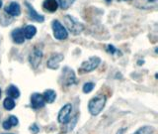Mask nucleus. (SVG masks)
Listing matches in <instances>:
<instances>
[{"mask_svg": "<svg viewBox=\"0 0 158 134\" xmlns=\"http://www.w3.org/2000/svg\"><path fill=\"white\" fill-rule=\"evenodd\" d=\"M106 101H107V97L104 95H99L95 97H93L88 103V110L90 112V114L93 116L100 114L101 111H102L105 107Z\"/></svg>", "mask_w": 158, "mask_h": 134, "instance_id": "obj_1", "label": "nucleus"}, {"mask_svg": "<svg viewBox=\"0 0 158 134\" xmlns=\"http://www.w3.org/2000/svg\"><path fill=\"white\" fill-rule=\"evenodd\" d=\"M64 22H65V24H66L68 31L73 35H79L84 29L82 24L70 15L65 16V18H64Z\"/></svg>", "mask_w": 158, "mask_h": 134, "instance_id": "obj_2", "label": "nucleus"}, {"mask_svg": "<svg viewBox=\"0 0 158 134\" xmlns=\"http://www.w3.org/2000/svg\"><path fill=\"white\" fill-rule=\"evenodd\" d=\"M101 64V59L99 57H91L88 61H85L81 64L78 71L80 74H85V73H90L92 71L96 70Z\"/></svg>", "mask_w": 158, "mask_h": 134, "instance_id": "obj_3", "label": "nucleus"}, {"mask_svg": "<svg viewBox=\"0 0 158 134\" xmlns=\"http://www.w3.org/2000/svg\"><path fill=\"white\" fill-rule=\"evenodd\" d=\"M72 111V105L71 103H66L63 105L61 109L58 112V121L60 124H67L70 120V114Z\"/></svg>", "mask_w": 158, "mask_h": 134, "instance_id": "obj_4", "label": "nucleus"}, {"mask_svg": "<svg viewBox=\"0 0 158 134\" xmlns=\"http://www.w3.org/2000/svg\"><path fill=\"white\" fill-rule=\"evenodd\" d=\"M52 30H54V36L58 40H65L68 37V33L66 29L62 26L58 20L52 21Z\"/></svg>", "mask_w": 158, "mask_h": 134, "instance_id": "obj_5", "label": "nucleus"}, {"mask_svg": "<svg viewBox=\"0 0 158 134\" xmlns=\"http://www.w3.org/2000/svg\"><path fill=\"white\" fill-rule=\"evenodd\" d=\"M62 83L65 87H69L76 84V76L73 70L69 68H64L62 73Z\"/></svg>", "mask_w": 158, "mask_h": 134, "instance_id": "obj_6", "label": "nucleus"}, {"mask_svg": "<svg viewBox=\"0 0 158 134\" xmlns=\"http://www.w3.org/2000/svg\"><path fill=\"white\" fill-rule=\"evenodd\" d=\"M42 59H43V51L40 49L35 48L29 56V62L32 68L37 69L40 66V62H42Z\"/></svg>", "mask_w": 158, "mask_h": 134, "instance_id": "obj_7", "label": "nucleus"}, {"mask_svg": "<svg viewBox=\"0 0 158 134\" xmlns=\"http://www.w3.org/2000/svg\"><path fill=\"white\" fill-rule=\"evenodd\" d=\"M46 101L44 99L43 95L38 92H35L31 95V106L34 109H39L44 106Z\"/></svg>", "mask_w": 158, "mask_h": 134, "instance_id": "obj_8", "label": "nucleus"}, {"mask_svg": "<svg viewBox=\"0 0 158 134\" xmlns=\"http://www.w3.org/2000/svg\"><path fill=\"white\" fill-rule=\"evenodd\" d=\"M63 60V55L62 54H54L48 61L47 62V68L51 69V70H56L59 67V63Z\"/></svg>", "mask_w": 158, "mask_h": 134, "instance_id": "obj_9", "label": "nucleus"}, {"mask_svg": "<svg viewBox=\"0 0 158 134\" xmlns=\"http://www.w3.org/2000/svg\"><path fill=\"white\" fill-rule=\"evenodd\" d=\"M25 4H26V6L28 8V14H29L30 18L32 20H35V21L40 22V23H42V22L44 21V16L43 15H40L38 12L34 9V7L32 6L30 3L26 2Z\"/></svg>", "mask_w": 158, "mask_h": 134, "instance_id": "obj_10", "label": "nucleus"}, {"mask_svg": "<svg viewBox=\"0 0 158 134\" xmlns=\"http://www.w3.org/2000/svg\"><path fill=\"white\" fill-rule=\"evenodd\" d=\"M6 13H8L10 16H19L20 13H21V8H20V5L17 2H11L9 5H7L5 8Z\"/></svg>", "mask_w": 158, "mask_h": 134, "instance_id": "obj_11", "label": "nucleus"}, {"mask_svg": "<svg viewBox=\"0 0 158 134\" xmlns=\"http://www.w3.org/2000/svg\"><path fill=\"white\" fill-rule=\"evenodd\" d=\"M43 7L46 11L55 12L58 8V3L56 0H44L43 3Z\"/></svg>", "mask_w": 158, "mask_h": 134, "instance_id": "obj_12", "label": "nucleus"}, {"mask_svg": "<svg viewBox=\"0 0 158 134\" xmlns=\"http://www.w3.org/2000/svg\"><path fill=\"white\" fill-rule=\"evenodd\" d=\"M12 39L16 44H22L25 41V37H24L23 34V30L20 29V28H17V29L13 30L12 32Z\"/></svg>", "mask_w": 158, "mask_h": 134, "instance_id": "obj_13", "label": "nucleus"}, {"mask_svg": "<svg viewBox=\"0 0 158 134\" xmlns=\"http://www.w3.org/2000/svg\"><path fill=\"white\" fill-rule=\"evenodd\" d=\"M44 99L46 101V103H52L56 99V93L52 89H47L43 93Z\"/></svg>", "mask_w": 158, "mask_h": 134, "instance_id": "obj_14", "label": "nucleus"}, {"mask_svg": "<svg viewBox=\"0 0 158 134\" xmlns=\"http://www.w3.org/2000/svg\"><path fill=\"white\" fill-rule=\"evenodd\" d=\"M23 34H24V37L26 39H32L36 34H37V28L33 25L27 26V27H25V29L23 30Z\"/></svg>", "mask_w": 158, "mask_h": 134, "instance_id": "obj_15", "label": "nucleus"}, {"mask_svg": "<svg viewBox=\"0 0 158 134\" xmlns=\"http://www.w3.org/2000/svg\"><path fill=\"white\" fill-rule=\"evenodd\" d=\"M6 93L8 96L12 97V99H18L20 96V91L17 87L13 86V84H11V86L8 87V88L6 89Z\"/></svg>", "mask_w": 158, "mask_h": 134, "instance_id": "obj_16", "label": "nucleus"}, {"mask_svg": "<svg viewBox=\"0 0 158 134\" xmlns=\"http://www.w3.org/2000/svg\"><path fill=\"white\" fill-rule=\"evenodd\" d=\"M15 105L16 103L14 101V99H12V97H9V96H7L3 101V106L6 110H12V109L15 107Z\"/></svg>", "mask_w": 158, "mask_h": 134, "instance_id": "obj_17", "label": "nucleus"}, {"mask_svg": "<svg viewBox=\"0 0 158 134\" xmlns=\"http://www.w3.org/2000/svg\"><path fill=\"white\" fill-rule=\"evenodd\" d=\"M56 1H58V5L60 6L61 9L66 10V9H68V8L72 5V4L74 3L75 0H56Z\"/></svg>", "mask_w": 158, "mask_h": 134, "instance_id": "obj_18", "label": "nucleus"}, {"mask_svg": "<svg viewBox=\"0 0 158 134\" xmlns=\"http://www.w3.org/2000/svg\"><path fill=\"white\" fill-rule=\"evenodd\" d=\"M153 131H154V129L151 126H142L137 129V130L132 134H153Z\"/></svg>", "mask_w": 158, "mask_h": 134, "instance_id": "obj_19", "label": "nucleus"}, {"mask_svg": "<svg viewBox=\"0 0 158 134\" xmlns=\"http://www.w3.org/2000/svg\"><path fill=\"white\" fill-rule=\"evenodd\" d=\"M94 87H95V84L93 83H86V84H84L82 89H83L84 93H89L94 89Z\"/></svg>", "mask_w": 158, "mask_h": 134, "instance_id": "obj_20", "label": "nucleus"}, {"mask_svg": "<svg viewBox=\"0 0 158 134\" xmlns=\"http://www.w3.org/2000/svg\"><path fill=\"white\" fill-rule=\"evenodd\" d=\"M7 120L9 121L10 124L12 125V126H16V125H18V123H19L18 118H17V117H16V116H14V115L9 116V117H8V119H7Z\"/></svg>", "mask_w": 158, "mask_h": 134, "instance_id": "obj_21", "label": "nucleus"}, {"mask_svg": "<svg viewBox=\"0 0 158 134\" xmlns=\"http://www.w3.org/2000/svg\"><path fill=\"white\" fill-rule=\"evenodd\" d=\"M29 130L32 134H38L40 132V127L38 126V124H36V123H33L30 126L29 128Z\"/></svg>", "mask_w": 158, "mask_h": 134, "instance_id": "obj_22", "label": "nucleus"}, {"mask_svg": "<svg viewBox=\"0 0 158 134\" xmlns=\"http://www.w3.org/2000/svg\"><path fill=\"white\" fill-rule=\"evenodd\" d=\"M106 49H107V51L110 53V54H115V53L118 52V50H117V49L113 46V45H108Z\"/></svg>", "mask_w": 158, "mask_h": 134, "instance_id": "obj_23", "label": "nucleus"}, {"mask_svg": "<svg viewBox=\"0 0 158 134\" xmlns=\"http://www.w3.org/2000/svg\"><path fill=\"white\" fill-rule=\"evenodd\" d=\"M2 126H3V128L5 129V130H9V129H11L12 128V125L10 124V122L8 120H5L4 121V122L2 123Z\"/></svg>", "mask_w": 158, "mask_h": 134, "instance_id": "obj_24", "label": "nucleus"}, {"mask_svg": "<svg viewBox=\"0 0 158 134\" xmlns=\"http://www.w3.org/2000/svg\"><path fill=\"white\" fill-rule=\"evenodd\" d=\"M125 130H127V128H125V127H124V128H120L119 130H118V132H117V134H124V133L125 132Z\"/></svg>", "mask_w": 158, "mask_h": 134, "instance_id": "obj_25", "label": "nucleus"}, {"mask_svg": "<svg viewBox=\"0 0 158 134\" xmlns=\"http://www.w3.org/2000/svg\"><path fill=\"white\" fill-rule=\"evenodd\" d=\"M143 61H139V66H141V65H143Z\"/></svg>", "mask_w": 158, "mask_h": 134, "instance_id": "obj_26", "label": "nucleus"}, {"mask_svg": "<svg viewBox=\"0 0 158 134\" xmlns=\"http://www.w3.org/2000/svg\"><path fill=\"white\" fill-rule=\"evenodd\" d=\"M1 6H2V0H0V8H1Z\"/></svg>", "mask_w": 158, "mask_h": 134, "instance_id": "obj_27", "label": "nucleus"}, {"mask_svg": "<svg viewBox=\"0 0 158 134\" xmlns=\"http://www.w3.org/2000/svg\"><path fill=\"white\" fill-rule=\"evenodd\" d=\"M1 93H2V91H1V88H0V99H1Z\"/></svg>", "mask_w": 158, "mask_h": 134, "instance_id": "obj_28", "label": "nucleus"}, {"mask_svg": "<svg viewBox=\"0 0 158 134\" xmlns=\"http://www.w3.org/2000/svg\"><path fill=\"white\" fill-rule=\"evenodd\" d=\"M107 1H108V2H110V1H111V0H107Z\"/></svg>", "mask_w": 158, "mask_h": 134, "instance_id": "obj_29", "label": "nucleus"}, {"mask_svg": "<svg viewBox=\"0 0 158 134\" xmlns=\"http://www.w3.org/2000/svg\"><path fill=\"white\" fill-rule=\"evenodd\" d=\"M6 134H13V133H6Z\"/></svg>", "mask_w": 158, "mask_h": 134, "instance_id": "obj_30", "label": "nucleus"}, {"mask_svg": "<svg viewBox=\"0 0 158 134\" xmlns=\"http://www.w3.org/2000/svg\"><path fill=\"white\" fill-rule=\"evenodd\" d=\"M125 1H127V0H125Z\"/></svg>", "mask_w": 158, "mask_h": 134, "instance_id": "obj_31", "label": "nucleus"}]
</instances>
